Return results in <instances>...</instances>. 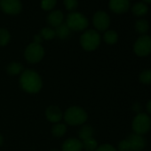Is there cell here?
Masks as SVG:
<instances>
[{"label":"cell","instance_id":"cell-19","mask_svg":"<svg viewBox=\"0 0 151 151\" xmlns=\"http://www.w3.org/2000/svg\"><path fill=\"white\" fill-rule=\"evenodd\" d=\"M66 132H67V126L64 124L57 123L52 128V133L56 138L62 137L66 133Z\"/></svg>","mask_w":151,"mask_h":151},{"label":"cell","instance_id":"cell-8","mask_svg":"<svg viewBox=\"0 0 151 151\" xmlns=\"http://www.w3.org/2000/svg\"><path fill=\"white\" fill-rule=\"evenodd\" d=\"M0 8L10 15L18 14L22 10V3L20 0H0Z\"/></svg>","mask_w":151,"mask_h":151},{"label":"cell","instance_id":"cell-11","mask_svg":"<svg viewBox=\"0 0 151 151\" xmlns=\"http://www.w3.org/2000/svg\"><path fill=\"white\" fill-rule=\"evenodd\" d=\"M45 116L51 123L57 124L63 118V113L59 107L51 105L45 110Z\"/></svg>","mask_w":151,"mask_h":151},{"label":"cell","instance_id":"cell-29","mask_svg":"<svg viewBox=\"0 0 151 151\" xmlns=\"http://www.w3.org/2000/svg\"><path fill=\"white\" fill-rule=\"evenodd\" d=\"M95 151H116V149L109 144H103L98 147Z\"/></svg>","mask_w":151,"mask_h":151},{"label":"cell","instance_id":"cell-27","mask_svg":"<svg viewBox=\"0 0 151 151\" xmlns=\"http://www.w3.org/2000/svg\"><path fill=\"white\" fill-rule=\"evenodd\" d=\"M63 4L68 11H74L78 6V0H64Z\"/></svg>","mask_w":151,"mask_h":151},{"label":"cell","instance_id":"cell-21","mask_svg":"<svg viewBox=\"0 0 151 151\" xmlns=\"http://www.w3.org/2000/svg\"><path fill=\"white\" fill-rule=\"evenodd\" d=\"M104 41L109 44V45H114L116 43L117 39H118V35L116 31L114 30H108L104 33L103 36Z\"/></svg>","mask_w":151,"mask_h":151},{"label":"cell","instance_id":"cell-30","mask_svg":"<svg viewBox=\"0 0 151 151\" xmlns=\"http://www.w3.org/2000/svg\"><path fill=\"white\" fill-rule=\"evenodd\" d=\"M42 40L43 39H42L40 35H37V36L34 37V43H36V44H40Z\"/></svg>","mask_w":151,"mask_h":151},{"label":"cell","instance_id":"cell-14","mask_svg":"<svg viewBox=\"0 0 151 151\" xmlns=\"http://www.w3.org/2000/svg\"><path fill=\"white\" fill-rule=\"evenodd\" d=\"M63 17L64 16H63V14L61 13V11H60V10L53 11V12L50 13L49 15L47 16V22L50 26H52L53 28H57L58 26L62 24Z\"/></svg>","mask_w":151,"mask_h":151},{"label":"cell","instance_id":"cell-26","mask_svg":"<svg viewBox=\"0 0 151 151\" xmlns=\"http://www.w3.org/2000/svg\"><path fill=\"white\" fill-rule=\"evenodd\" d=\"M57 0H42L41 7L45 11H51L56 5Z\"/></svg>","mask_w":151,"mask_h":151},{"label":"cell","instance_id":"cell-3","mask_svg":"<svg viewBox=\"0 0 151 151\" xmlns=\"http://www.w3.org/2000/svg\"><path fill=\"white\" fill-rule=\"evenodd\" d=\"M80 44L86 51H94L101 44V36L96 30H86L80 37Z\"/></svg>","mask_w":151,"mask_h":151},{"label":"cell","instance_id":"cell-34","mask_svg":"<svg viewBox=\"0 0 151 151\" xmlns=\"http://www.w3.org/2000/svg\"><path fill=\"white\" fill-rule=\"evenodd\" d=\"M51 151H58V150H56V149H52V150H51Z\"/></svg>","mask_w":151,"mask_h":151},{"label":"cell","instance_id":"cell-23","mask_svg":"<svg viewBox=\"0 0 151 151\" xmlns=\"http://www.w3.org/2000/svg\"><path fill=\"white\" fill-rule=\"evenodd\" d=\"M40 36L42 39L45 40H52L56 37L55 30L51 28H44L40 31Z\"/></svg>","mask_w":151,"mask_h":151},{"label":"cell","instance_id":"cell-7","mask_svg":"<svg viewBox=\"0 0 151 151\" xmlns=\"http://www.w3.org/2000/svg\"><path fill=\"white\" fill-rule=\"evenodd\" d=\"M134 52L138 56H147L151 53V37L143 35L139 37L134 44Z\"/></svg>","mask_w":151,"mask_h":151},{"label":"cell","instance_id":"cell-24","mask_svg":"<svg viewBox=\"0 0 151 151\" xmlns=\"http://www.w3.org/2000/svg\"><path fill=\"white\" fill-rule=\"evenodd\" d=\"M11 39L10 33L6 29H0V46H6Z\"/></svg>","mask_w":151,"mask_h":151},{"label":"cell","instance_id":"cell-6","mask_svg":"<svg viewBox=\"0 0 151 151\" xmlns=\"http://www.w3.org/2000/svg\"><path fill=\"white\" fill-rule=\"evenodd\" d=\"M132 125L136 134L143 135L149 131L151 127V120L147 115L143 113H139L134 117Z\"/></svg>","mask_w":151,"mask_h":151},{"label":"cell","instance_id":"cell-31","mask_svg":"<svg viewBox=\"0 0 151 151\" xmlns=\"http://www.w3.org/2000/svg\"><path fill=\"white\" fill-rule=\"evenodd\" d=\"M147 110L149 114H151V100L147 102Z\"/></svg>","mask_w":151,"mask_h":151},{"label":"cell","instance_id":"cell-25","mask_svg":"<svg viewBox=\"0 0 151 151\" xmlns=\"http://www.w3.org/2000/svg\"><path fill=\"white\" fill-rule=\"evenodd\" d=\"M139 80L143 84H147V85L151 84V70L147 69L142 71L141 74L139 75Z\"/></svg>","mask_w":151,"mask_h":151},{"label":"cell","instance_id":"cell-28","mask_svg":"<svg viewBox=\"0 0 151 151\" xmlns=\"http://www.w3.org/2000/svg\"><path fill=\"white\" fill-rule=\"evenodd\" d=\"M118 150L119 151H131L130 144L127 139H124L119 142L118 144Z\"/></svg>","mask_w":151,"mask_h":151},{"label":"cell","instance_id":"cell-5","mask_svg":"<svg viewBox=\"0 0 151 151\" xmlns=\"http://www.w3.org/2000/svg\"><path fill=\"white\" fill-rule=\"evenodd\" d=\"M45 55V50L40 44L31 43L29 44L24 52L25 59L29 63H37L39 62Z\"/></svg>","mask_w":151,"mask_h":151},{"label":"cell","instance_id":"cell-20","mask_svg":"<svg viewBox=\"0 0 151 151\" xmlns=\"http://www.w3.org/2000/svg\"><path fill=\"white\" fill-rule=\"evenodd\" d=\"M82 145H83V149L86 151H95L96 148L98 147V142L93 137L83 140Z\"/></svg>","mask_w":151,"mask_h":151},{"label":"cell","instance_id":"cell-13","mask_svg":"<svg viewBox=\"0 0 151 151\" xmlns=\"http://www.w3.org/2000/svg\"><path fill=\"white\" fill-rule=\"evenodd\" d=\"M62 151H82L83 150V145L82 141L79 139L71 138L66 139L62 146H61Z\"/></svg>","mask_w":151,"mask_h":151},{"label":"cell","instance_id":"cell-12","mask_svg":"<svg viewBox=\"0 0 151 151\" xmlns=\"http://www.w3.org/2000/svg\"><path fill=\"white\" fill-rule=\"evenodd\" d=\"M130 144L131 151H140L145 147V139L141 135L139 134H131L126 139Z\"/></svg>","mask_w":151,"mask_h":151},{"label":"cell","instance_id":"cell-10","mask_svg":"<svg viewBox=\"0 0 151 151\" xmlns=\"http://www.w3.org/2000/svg\"><path fill=\"white\" fill-rule=\"evenodd\" d=\"M109 6L115 14H124L130 7V0H109Z\"/></svg>","mask_w":151,"mask_h":151},{"label":"cell","instance_id":"cell-17","mask_svg":"<svg viewBox=\"0 0 151 151\" xmlns=\"http://www.w3.org/2000/svg\"><path fill=\"white\" fill-rule=\"evenodd\" d=\"M93 135V128L89 124L83 125L78 131V136H79V139L81 141H83L86 139L92 138Z\"/></svg>","mask_w":151,"mask_h":151},{"label":"cell","instance_id":"cell-18","mask_svg":"<svg viewBox=\"0 0 151 151\" xmlns=\"http://www.w3.org/2000/svg\"><path fill=\"white\" fill-rule=\"evenodd\" d=\"M7 73L12 76L19 75L23 72V66L20 62H11L6 68Z\"/></svg>","mask_w":151,"mask_h":151},{"label":"cell","instance_id":"cell-2","mask_svg":"<svg viewBox=\"0 0 151 151\" xmlns=\"http://www.w3.org/2000/svg\"><path fill=\"white\" fill-rule=\"evenodd\" d=\"M63 118L68 124L76 126L85 124L88 118V114L81 107L72 106L65 111Z\"/></svg>","mask_w":151,"mask_h":151},{"label":"cell","instance_id":"cell-33","mask_svg":"<svg viewBox=\"0 0 151 151\" xmlns=\"http://www.w3.org/2000/svg\"><path fill=\"white\" fill-rule=\"evenodd\" d=\"M143 1L146 3H151V0H143Z\"/></svg>","mask_w":151,"mask_h":151},{"label":"cell","instance_id":"cell-22","mask_svg":"<svg viewBox=\"0 0 151 151\" xmlns=\"http://www.w3.org/2000/svg\"><path fill=\"white\" fill-rule=\"evenodd\" d=\"M148 22L146 20L140 19L138 20L135 23V29L138 33L139 34H145L148 30Z\"/></svg>","mask_w":151,"mask_h":151},{"label":"cell","instance_id":"cell-15","mask_svg":"<svg viewBox=\"0 0 151 151\" xmlns=\"http://www.w3.org/2000/svg\"><path fill=\"white\" fill-rule=\"evenodd\" d=\"M55 34L56 37H59L60 39H67L69 37L70 34H71V30L67 26V24H60V26H58L57 28H55Z\"/></svg>","mask_w":151,"mask_h":151},{"label":"cell","instance_id":"cell-1","mask_svg":"<svg viewBox=\"0 0 151 151\" xmlns=\"http://www.w3.org/2000/svg\"><path fill=\"white\" fill-rule=\"evenodd\" d=\"M20 85L29 93H37L43 86L40 75L33 69H26L21 74Z\"/></svg>","mask_w":151,"mask_h":151},{"label":"cell","instance_id":"cell-32","mask_svg":"<svg viewBox=\"0 0 151 151\" xmlns=\"http://www.w3.org/2000/svg\"><path fill=\"white\" fill-rule=\"evenodd\" d=\"M3 143H4V138L1 134H0V146H2Z\"/></svg>","mask_w":151,"mask_h":151},{"label":"cell","instance_id":"cell-16","mask_svg":"<svg viewBox=\"0 0 151 151\" xmlns=\"http://www.w3.org/2000/svg\"><path fill=\"white\" fill-rule=\"evenodd\" d=\"M148 11V8L146 4L144 3H141V2H138V3H135L132 8V14L135 15V16H138V17H141V16H144L145 14H147Z\"/></svg>","mask_w":151,"mask_h":151},{"label":"cell","instance_id":"cell-9","mask_svg":"<svg viewBox=\"0 0 151 151\" xmlns=\"http://www.w3.org/2000/svg\"><path fill=\"white\" fill-rule=\"evenodd\" d=\"M93 22L94 27L99 31H104L108 29L110 24V19L107 13L103 11H98L94 14L93 18Z\"/></svg>","mask_w":151,"mask_h":151},{"label":"cell","instance_id":"cell-4","mask_svg":"<svg viewBox=\"0 0 151 151\" xmlns=\"http://www.w3.org/2000/svg\"><path fill=\"white\" fill-rule=\"evenodd\" d=\"M66 24L70 29V30L82 31L88 27V20L82 14L72 12L67 16Z\"/></svg>","mask_w":151,"mask_h":151}]
</instances>
